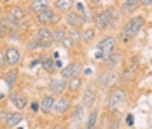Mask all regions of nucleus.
<instances>
[{
    "label": "nucleus",
    "instance_id": "nucleus-21",
    "mask_svg": "<svg viewBox=\"0 0 152 129\" xmlns=\"http://www.w3.org/2000/svg\"><path fill=\"white\" fill-rule=\"evenodd\" d=\"M75 4L74 2H70V0H56L54 2V7L60 11V12H72V7H74Z\"/></svg>",
    "mask_w": 152,
    "mask_h": 129
},
{
    "label": "nucleus",
    "instance_id": "nucleus-8",
    "mask_svg": "<svg viewBox=\"0 0 152 129\" xmlns=\"http://www.w3.org/2000/svg\"><path fill=\"white\" fill-rule=\"evenodd\" d=\"M66 89H68V82H66L65 79H61V77H53V79L49 80V91H51L54 96L63 94Z\"/></svg>",
    "mask_w": 152,
    "mask_h": 129
},
{
    "label": "nucleus",
    "instance_id": "nucleus-32",
    "mask_svg": "<svg viewBox=\"0 0 152 129\" xmlns=\"http://www.w3.org/2000/svg\"><path fill=\"white\" fill-rule=\"evenodd\" d=\"M30 110L31 112H39V110H40V103H37V101L30 103Z\"/></svg>",
    "mask_w": 152,
    "mask_h": 129
},
{
    "label": "nucleus",
    "instance_id": "nucleus-16",
    "mask_svg": "<svg viewBox=\"0 0 152 129\" xmlns=\"http://www.w3.org/2000/svg\"><path fill=\"white\" fill-rule=\"evenodd\" d=\"M18 77H19V73H18L16 68H9V70H7V73L4 75V80H5V84H7L9 89H12V87L18 84Z\"/></svg>",
    "mask_w": 152,
    "mask_h": 129
},
{
    "label": "nucleus",
    "instance_id": "nucleus-19",
    "mask_svg": "<svg viewBox=\"0 0 152 129\" xmlns=\"http://www.w3.org/2000/svg\"><path fill=\"white\" fill-rule=\"evenodd\" d=\"M138 7H140V0H124L121 4V11L124 14H129V12L137 11Z\"/></svg>",
    "mask_w": 152,
    "mask_h": 129
},
{
    "label": "nucleus",
    "instance_id": "nucleus-6",
    "mask_svg": "<svg viewBox=\"0 0 152 129\" xmlns=\"http://www.w3.org/2000/svg\"><path fill=\"white\" fill-rule=\"evenodd\" d=\"M4 56H5V65H7L9 68H16V66L19 65V61H21V52H19V49L14 47V45L5 47Z\"/></svg>",
    "mask_w": 152,
    "mask_h": 129
},
{
    "label": "nucleus",
    "instance_id": "nucleus-10",
    "mask_svg": "<svg viewBox=\"0 0 152 129\" xmlns=\"http://www.w3.org/2000/svg\"><path fill=\"white\" fill-rule=\"evenodd\" d=\"M70 105H72V101L68 100L66 96H60V98L56 100V105H54V110H53V114H56V115H65L66 112H68Z\"/></svg>",
    "mask_w": 152,
    "mask_h": 129
},
{
    "label": "nucleus",
    "instance_id": "nucleus-23",
    "mask_svg": "<svg viewBox=\"0 0 152 129\" xmlns=\"http://www.w3.org/2000/svg\"><path fill=\"white\" fill-rule=\"evenodd\" d=\"M11 16L14 17L16 21H23L26 17V11L21 7V5H12L11 7Z\"/></svg>",
    "mask_w": 152,
    "mask_h": 129
},
{
    "label": "nucleus",
    "instance_id": "nucleus-7",
    "mask_svg": "<svg viewBox=\"0 0 152 129\" xmlns=\"http://www.w3.org/2000/svg\"><path fill=\"white\" fill-rule=\"evenodd\" d=\"M2 122H4V126L9 129L16 128V126H19L21 122H23V115L21 112H2Z\"/></svg>",
    "mask_w": 152,
    "mask_h": 129
},
{
    "label": "nucleus",
    "instance_id": "nucleus-17",
    "mask_svg": "<svg viewBox=\"0 0 152 129\" xmlns=\"http://www.w3.org/2000/svg\"><path fill=\"white\" fill-rule=\"evenodd\" d=\"M33 37H37L40 42L54 44V42H53V30H51V28H39V30H37V33H35Z\"/></svg>",
    "mask_w": 152,
    "mask_h": 129
},
{
    "label": "nucleus",
    "instance_id": "nucleus-14",
    "mask_svg": "<svg viewBox=\"0 0 152 129\" xmlns=\"http://www.w3.org/2000/svg\"><path fill=\"white\" fill-rule=\"evenodd\" d=\"M84 23H86V17L80 16V14H77L75 11H72V12L66 14V25L72 26V28H79V26H82Z\"/></svg>",
    "mask_w": 152,
    "mask_h": 129
},
{
    "label": "nucleus",
    "instance_id": "nucleus-33",
    "mask_svg": "<svg viewBox=\"0 0 152 129\" xmlns=\"http://www.w3.org/2000/svg\"><path fill=\"white\" fill-rule=\"evenodd\" d=\"M126 124H128L129 128H131V126L135 124V119H133V115H131V114H128V115H126Z\"/></svg>",
    "mask_w": 152,
    "mask_h": 129
},
{
    "label": "nucleus",
    "instance_id": "nucleus-15",
    "mask_svg": "<svg viewBox=\"0 0 152 129\" xmlns=\"http://www.w3.org/2000/svg\"><path fill=\"white\" fill-rule=\"evenodd\" d=\"M47 9H51L49 7V2H44V0H33L28 4V11L33 12V14H40V12H46Z\"/></svg>",
    "mask_w": 152,
    "mask_h": 129
},
{
    "label": "nucleus",
    "instance_id": "nucleus-5",
    "mask_svg": "<svg viewBox=\"0 0 152 129\" xmlns=\"http://www.w3.org/2000/svg\"><path fill=\"white\" fill-rule=\"evenodd\" d=\"M58 21H60V16L56 14L53 9H47L46 12H40V14L35 16V23L40 28H49L51 25H56Z\"/></svg>",
    "mask_w": 152,
    "mask_h": 129
},
{
    "label": "nucleus",
    "instance_id": "nucleus-3",
    "mask_svg": "<svg viewBox=\"0 0 152 129\" xmlns=\"http://www.w3.org/2000/svg\"><path fill=\"white\" fill-rule=\"evenodd\" d=\"M114 19H115L114 7H105V9H102L98 14L94 16V25H96L98 30H107L114 23Z\"/></svg>",
    "mask_w": 152,
    "mask_h": 129
},
{
    "label": "nucleus",
    "instance_id": "nucleus-1",
    "mask_svg": "<svg viewBox=\"0 0 152 129\" xmlns=\"http://www.w3.org/2000/svg\"><path fill=\"white\" fill-rule=\"evenodd\" d=\"M143 25H145L143 16H133L131 19H128V21H126V25H124L122 30H121L122 40H131V39L138 37V33L142 31Z\"/></svg>",
    "mask_w": 152,
    "mask_h": 129
},
{
    "label": "nucleus",
    "instance_id": "nucleus-40",
    "mask_svg": "<svg viewBox=\"0 0 152 129\" xmlns=\"http://www.w3.org/2000/svg\"><path fill=\"white\" fill-rule=\"evenodd\" d=\"M151 61H152V59H151Z\"/></svg>",
    "mask_w": 152,
    "mask_h": 129
},
{
    "label": "nucleus",
    "instance_id": "nucleus-25",
    "mask_svg": "<svg viewBox=\"0 0 152 129\" xmlns=\"http://www.w3.org/2000/svg\"><path fill=\"white\" fill-rule=\"evenodd\" d=\"M80 87H82V77H74V79L68 80V91L77 93Z\"/></svg>",
    "mask_w": 152,
    "mask_h": 129
},
{
    "label": "nucleus",
    "instance_id": "nucleus-11",
    "mask_svg": "<svg viewBox=\"0 0 152 129\" xmlns=\"http://www.w3.org/2000/svg\"><path fill=\"white\" fill-rule=\"evenodd\" d=\"M54 105H56V98H54L53 94H47V96H44V98L40 100V112L46 114V115L53 114Z\"/></svg>",
    "mask_w": 152,
    "mask_h": 129
},
{
    "label": "nucleus",
    "instance_id": "nucleus-39",
    "mask_svg": "<svg viewBox=\"0 0 152 129\" xmlns=\"http://www.w3.org/2000/svg\"><path fill=\"white\" fill-rule=\"evenodd\" d=\"M0 129H9V128H5V126H2V128H0Z\"/></svg>",
    "mask_w": 152,
    "mask_h": 129
},
{
    "label": "nucleus",
    "instance_id": "nucleus-20",
    "mask_svg": "<svg viewBox=\"0 0 152 129\" xmlns=\"http://www.w3.org/2000/svg\"><path fill=\"white\" fill-rule=\"evenodd\" d=\"M98 80H100V84L103 87H108L110 84H114L115 80H117V75L114 72H105V73H102L100 77H98Z\"/></svg>",
    "mask_w": 152,
    "mask_h": 129
},
{
    "label": "nucleus",
    "instance_id": "nucleus-30",
    "mask_svg": "<svg viewBox=\"0 0 152 129\" xmlns=\"http://www.w3.org/2000/svg\"><path fill=\"white\" fill-rule=\"evenodd\" d=\"M75 12L80 16H84V12H86V5L82 4V2H77L75 4Z\"/></svg>",
    "mask_w": 152,
    "mask_h": 129
},
{
    "label": "nucleus",
    "instance_id": "nucleus-24",
    "mask_svg": "<svg viewBox=\"0 0 152 129\" xmlns=\"http://www.w3.org/2000/svg\"><path fill=\"white\" fill-rule=\"evenodd\" d=\"M40 65H42V68H44L47 73H54V70H56L53 58H40Z\"/></svg>",
    "mask_w": 152,
    "mask_h": 129
},
{
    "label": "nucleus",
    "instance_id": "nucleus-29",
    "mask_svg": "<svg viewBox=\"0 0 152 129\" xmlns=\"http://www.w3.org/2000/svg\"><path fill=\"white\" fill-rule=\"evenodd\" d=\"M108 129H121V119H117V117L110 119V122H108Z\"/></svg>",
    "mask_w": 152,
    "mask_h": 129
},
{
    "label": "nucleus",
    "instance_id": "nucleus-35",
    "mask_svg": "<svg viewBox=\"0 0 152 129\" xmlns=\"http://www.w3.org/2000/svg\"><path fill=\"white\" fill-rule=\"evenodd\" d=\"M140 5H152V0H143V2H140Z\"/></svg>",
    "mask_w": 152,
    "mask_h": 129
},
{
    "label": "nucleus",
    "instance_id": "nucleus-4",
    "mask_svg": "<svg viewBox=\"0 0 152 129\" xmlns=\"http://www.w3.org/2000/svg\"><path fill=\"white\" fill-rule=\"evenodd\" d=\"M124 103H126V93H124V89H114V91L108 94L107 110H108V112H117Z\"/></svg>",
    "mask_w": 152,
    "mask_h": 129
},
{
    "label": "nucleus",
    "instance_id": "nucleus-18",
    "mask_svg": "<svg viewBox=\"0 0 152 129\" xmlns=\"http://www.w3.org/2000/svg\"><path fill=\"white\" fill-rule=\"evenodd\" d=\"M98 119H100L98 110L93 108L91 112H89V117H88V120H86V128L84 129H98Z\"/></svg>",
    "mask_w": 152,
    "mask_h": 129
},
{
    "label": "nucleus",
    "instance_id": "nucleus-28",
    "mask_svg": "<svg viewBox=\"0 0 152 129\" xmlns=\"http://www.w3.org/2000/svg\"><path fill=\"white\" fill-rule=\"evenodd\" d=\"M94 28H88V30H84V33H82V40L84 42H91L93 39H94Z\"/></svg>",
    "mask_w": 152,
    "mask_h": 129
},
{
    "label": "nucleus",
    "instance_id": "nucleus-31",
    "mask_svg": "<svg viewBox=\"0 0 152 129\" xmlns=\"http://www.w3.org/2000/svg\"><path fill=\"white\" fill-rule=\"evenodd\" d=\"M63 45H65V47H66V49H72V47H74V40H72V39H70V37H68V35H66V37H65V40H63Z\"/></svg>",
    "mask_w": 152,
    "mask_h": 129
},
{
    "label": "nucleus",
    "instance_id": "nucleus-36",
    "mask_svg": "<svg viewBox=\"0 0 152 129\" xmlns=\"http://www.w3.org/2000/svg\"><path fill=\"white\" fill-rule=\"evenodd\" d=\"M54 66H56V68H61V66H63V63H61L60 59H56V61H54Z\"/></svg>",
    "mask_w": 152,
    "mask_h": 129
},
{
    "label": "nucleus",
    "instance_id": "nucleus-38",
    "mask_svg": "<svg viewBox=\"0 0 152 129\" xmlns=\"http://www.w3.org/2000/svg\"><path fill=\"white\" fill-rule=\"evenodd\" d=\"M53 129H65L63 126H56V128H53Z\"/></svg>",
    "mask_w": 152,
    "mask_h": 129
},
{
    "label": "nucleus",
    "instance_id": "nucleus-22",
    "mask_svg": "<svg viewBox=\"0 0 152 129\" xmlns=\"http://www.w3.org/2000/svg\"><path fill=\"white\" fill-rule=\"evenodd\" d=\"M119 63H121V54H119V52H114V54L105 61V66H107V70H108V72H112Z\"/></svg>",
    "mask_w": 152,
    "mask_h": 129
},
{
    "label": "nucleus",
    "instance_id": "nucleus-34",
    "mask_svg": "<svg viewBox=\"0 0 152 129\" xmlns=\"http://www.w3.org/2000/svg\"><path fill=\"white\" fill-rule=\"evenodd\" d=\"M5 66V56H4V51L0 49V70Z\"/></svg>",
    "mask_w": 152,
    "mask_h": 129
},
{
    "label": "nucleus",
    "instance_id": "nucleus-27",
    "mask_svg": "<svg viewBox=\"0 0 152 129\" xmlns=\"http://www.w3.org/2000/svg\"><path fill=\"white\" fill-rule=\"evenodd\" d=\"M82 117H84V106H82V103L80 105H77L75 108H74V122H80L82 120Z\"/></svg>",
    "mask_w": 152,
    "mask_h": 129
},
{
    "label": "nucleus",
    "instance_id": "nucleus-13",
    "mask_svg": "<svg viewBox=\"0 0 152 129\" xmlns=\"http://www.w3.org/2000/svg\"><path fill=\"white\" fill-rule=\"evenodd\" d=\"M9 100H11V103L14 105L19 112L25 110V108L28 106V100H26V96H23V94H19V93H11V94H9Z\"/></svg>",
    "mask_w": 152,
    "mask_h": 129
},
{
    "label": "nucleus",
    "instance_id": "nucleus-26",
    "mask_svg": "<svg viewBox=\"0 0 152 129\" xmlns=\"http://www.w3.org/2000/svg\"><path fill=\"white\" fill-rule=\"evenodd\" d=\"M65 37H66V31L65 30H61V28L53 30V42H63Z\"/></svg>",
    "mask_w": 152,
    "mask_h": 129
},
{
    "label": "nucleus",
    "instance_id": "nucleus-9",
    "mask_svg": "<svg viewBox=\"0 0 152 129\" xmlns=\"http://www.w3.org/2000/svg\"><path fill=\"white\" fill-rule=\"evenodd\" d=\"M80 72H82V66H80L79 63H68L65 68H61V79H65V80L68 82L70 79L79 77Z\"/></svg>",
    "mask_w": 152,
    "mask_h": 129
},
{
    "label": "nucleus",
    "instance_id": "nucleus-37",
    "mask_svg": "<svg viewBox=\"0 0 152 129\" xmlns=\"http://www.w3.org/2000/svg\"><path fill=\"white\" fill-rule=\"evenodd\" d=\"M91 68H86V70H84V75H91Z\"/></svg>",
    "mask_w": 152,
    "mask_h": 129
},
{
    "label": "nucleus",
    "instance_id": "nucleus-2",
    "mask_svg": "<svg viewBox=\"0 0 152 129\" xmlns=\"http://www.w3.org/2000/svg\"><path fill=\"white\" fill-rule=\"evenodd\" d=\"M114 52H115V39H114V35H107V37H103L100 42L96 44L94 59H98V61L103 59V61H107Z\"/></svg>",
    "mask_w": 152,
    "mask_h": 129
},
{
    "label": "nucleus",
    "instance_id": "nucleus-12",
    "mask_svg": "<svg viewBox=\"0 0 152 129\" xmlns=\"http://www.w3.org/2000/svg\"><path fill=\"white\" fill-rule=\"evenodd\" d=\"M96 101V89L93 86H88L82 91V106H93Z\"/></svg>",
    "mask_w": 152,
    "mask_h": 129
}]
</instances>
